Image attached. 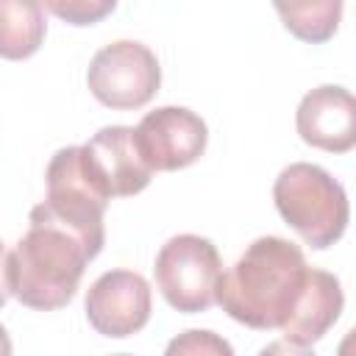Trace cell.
I'll list each match as a JSON object with an SVG mask.
<instances>
[{"label":"cell","mask_w":356,"mask_h":356,"mask_svg":"<svg viewBox=\"0 0 356 356\" xmlns=\"http://www.w3.org/2000/svg\"><path fill=\"white\" fill-rule=\"evenodd\" d=\"M97 253L81 231L58 220L44 203H36L28 217V231L6 250V298L36 312L61 309L75 298L83 270Z\"/></svg>","instance_id":"cell-1"},{"label":"cell","mask_w":356,"mask_h":356,"mask_svg":"<svg viewBox=\"0 0 356 356\" xmlns=\"http://www.w3.org/2000/svg\"><path fill=\"white\" fill-rule=\"evenodd\" d=\"M306 278L309 264L295 242L284 236H259L222 273L217 303L231 320L248 328L281 331L303 295Z\"/></svg>","instance_id":"cell-2"},{"label":"cell","mask_w":356,"mask_h":356,"mask_svg":"<svg viewBox=\"0 0 356 356\" xmlns=\"http://www.w3.org/2000/svg\"><path fill=\"white\" fill-rule=\"evenodd\" d=\"M273 200L284 222L292 225L314 250H325L339 242L350 222V206L342 184L328 170L309 161H295L278 172Z\"/></svg>","instance_id":"cell-3"},{"label":"cell","mask_w":356,"mask_h":356,"mask_svg":"<svg viewBox=\"0 0 356 356\" xmlns=\"http://www.w3.org/2000/svg\"><path fill=\"white\" fill-rule=\"evenodd\" d=\"M156 286L181 314H197L217 303L222 261L211 239L197 234L170 236L156 253Z\"/></svg>","instance_id":"cell-4"},{"label":"cell","mask_w":356,"mask_h":356,"mask_svg":"<svg viewBox=\"0 0 356 356\" xmlns=\"http://www.w3.org/2000/svg\"><path fill=\"white\" fill-rule=\"evenodd\" d=\"M86 86L97 103L114 111L147 106L161 86L156 53L134 39H120L100 47L86 70Z\"/></svg>","instance_id":"cell-5"},{"label":"cell","mask_w":356,"mask_h":356,"mask_svg":"<svg viewBox=\"0 0 356 356\" xmlns=\"http://www.w3.org/2000/svg\"><path fill=\"white\" fill-rule=\"evenodd\" d=\"M47 181V197L42 200L58 220L81 231L97 250L106 245V228H103V214L108 209V195L103 186L95 181L86 159H83V145L61 147L47 164L44 172Z\"/></svg>","instance_id":"cell-6"},{"label":"cell","mask_w":356,"mask_h":356,"mask_svg":"<svg viewBox=\"0 0 356 356\" xmlns=\"http://www.w3.org/2000/svg\"><path fill=\"white\" fill-rule=\"evenodd\" d=\"M89 325L108 339H128L150 320L153 295L145 275L134 270H108L92 281L86 300Z\"/></svg>","instance_id":"cell-7"},{"label":"cell","mask_w":356,"mask_h":356,"mask_svg":"<svg viewBox=\"0 0 356 356\" xmlns=\"http://www.w3.org/2000/svg\"><path fill=\"white\" fill-rule=\"evenodd\" d=\"M209 128L184 106H159L136 125V145L153 172H175L206 153Z\"/></svg>","instance_id":"cell-8"},{"label":"cell","mask_w":356,"mask_h":356,"mask_svg":"<svg viewBox=\"0 0 356 356\" xmlns=\"http://www.w3.org/2000/svg\"><path fill=\"white\" fill-rule=\"evenodd\" d=\"M83 159L108 197L139 195L153 178V167L136 145V128L128 125L100 128L83 145Z\"/></svg>","instance_id":"cell-9"},{"label":"cell","mask_w":356,"mask_h":356,"mask_svg":"<svg viewBox=\"0 0 356 356\" xmlns=\"http://www.w3.org/2000/svg\"><path fill=\"white\" fill-rule=\"evenodd\" d=\"M298 136L325 153H348L356 147V95L345 86L323 83L306 92L295 111Z\"/></svg>","instance_id":"cell-10"},{"label":"cell","mask_w":356,"mask_h":356,"mask_svg":"<svg viewBox=\"0 0 356 356\" xmlns=\"http://www.w3.org/2000/svg\"><path fill=\"white\" fill-rule=\"evenodd\" d=\"M342 306H345V295H342L339 278L325 270L309 267L303 295H300L292 317L281 328V337L309 353L328 334V328L339 320Z\"/></svg>","instance_id":"cell-11"},{"label":"cell","mask_w":356,"mask_h":356,"mask_svg":"<svg viewBox=\"0 0 356 356\" xmlns=\"http://www.w3.org/2000/svg\"><path fill=\"white\" fill-rule=\"evenodd\" d=\"M42 0H0V53L8 61L31 58L44 42Z\"/></svg>","instance_id":"cell-12"},{"label":"cell","mask_w":356,"mask_h":356,"mask_svg":"<svg viewBox=\"0 0 356 356\" xmlns=\"http://www.w3.org/2000/svg\"><path fill=\"white\" fill-rule=\"evenodd\" d=\"M284 28L309 44L328 42L342 22V0H273Z\"/></svg>","instance_id":"cell-13"},{"label":"cell","mask_w":356,"mask_h":356,"mask_svg":"<svg viewBox=\"0 0 356 356\" xmlns=\"http://www.w3.org/2000/svg\"><path fill=\"white\" fill-rule=\"evenodd\" d=\"M42 3L53 17L75 28L95 25L117 8V0H42Z\"/></svg>","instance_id":"cell-14"},{"label":"cell","mask_w":356,"mask_h":356,"mask_svg":"<svg viewBox=\"0 0 356 356\" xmlns=\"http://www.w3.org/2000/svg\"><path fill=\"white\" fill-rule=\"evenodd\" d=\"M167 353L170 356H175V353H192V356H231L234 353V348L222 339V337H217L214 331H197V328H192V331H184L181 337H175L170 345H167Z\"/></svg>","instance_id":"cell-15"},{"label":"cell","mask_w":356,"mask_h":356,"mask_svg":"<svg viewBox=\"0 0 356 356\" xmlns=\"http://www.w3.org/2000/svg\"><path fill=\"white\" fill-rule=\"evenodd\" d=\"M339 356H356V328H350L348 337L339 342Z\"/></svg>","instance_id":"cell-16"}]
</instances>
